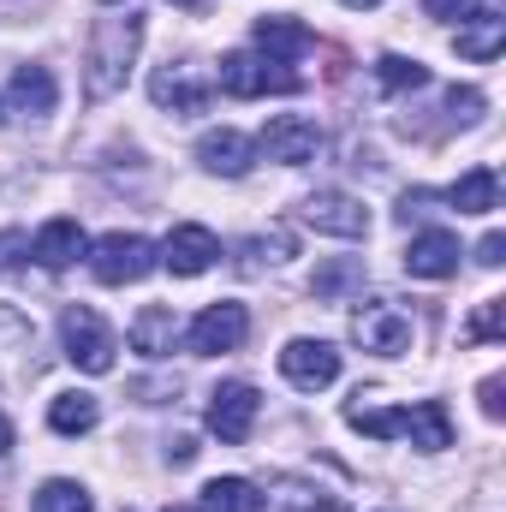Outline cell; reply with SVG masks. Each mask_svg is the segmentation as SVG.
<instances>
[{"label": "cell", "instance_id": "37", "mask_svg": "<svg viewBox=\"0 0 506 512\" xmlns=\"http://www.w3.org/2000/svg\"><path fill=\"white\" fill-rule=\"evenodd\" d=\"M340 6H352V12H370V6H381V0H340Z\"/></svg>", "mask_w": 506, "mask_h": 512}, {"label": "cell", "instance_id": "13", "mask_svg": "<svg viewBox=\"0 0 506 512\" xmlns=\"http://www.w3.org/2000/svg\"><path fill=\"white\" fill-rule=\"evenodd\" d=\"M280 376H286L292 387H304V393L334 387L340 382V352H334L328 340H286V352H280Z\"/></svg>", "mask_w": 506, "mask_h": 512}, {"label": "cell", "instance_id": "5", "mask_svg": "<svg viewBox=\"0 0 506 512\" xmlns=\"http://www.w3.org/2000/svg\"><path fill=\"white\" fill-rule=\"evenodd\" d=\"M215 84H221L227 96L251 102V96H292L304 78H298V72H286L280 60H262V54H245V48H239V54H227V60H221V78H215Z\"/></svg>", "mask_w": 506, "mask_h": 512}, {"label": "cell", "instance_id": "26", "mask_svg": "<svg viewBox=\"0 0 506 512\" xmlns=\"http://www.w3.org/2000/svg\"><path fill=\"white\" fill-rule=\"evenodd\" d=\"M376 84L387 90V96L423 90V84H429V66H417V60H405V54H381L376 60Z\"/></svg>", "mask_w": 506, "mask_h": 512}, {"label": "cell", "instance_id": "20", "mask_svg": "<svg viewBox=\"0 0 506 512\" xmlns=\"http://www.w3.org/2000/svg\"><path fill=\"white\" fill-rule=\"evenodd\" d=\"M268 512H346L334 489L310 483V477H274L268 483Z\"/></svg>", "mask_w": 506, "mask_h": 512}, {"label": "cell", "instance_id": "30", "mask_svg": "<svg viewBox=\"0 0 506 512\" xmlns=\"http://www.w3.org/2000/svg\"><path fill=\"white\" fill-rule=\"evenodd\" d=\"M286 256H292V239H286V233H274V239H251V245H245V268H262V262H286Z\"/></svg>", "mask_w": 506, "mask_h": 512}, {"label": "cell", "instance_id": "14", "mask_svg": "<svg viewBox=\"0 0 506 512\" xmlns=\"http://www.w3.org/2000/svg\"><path fill=\"white\" fill-rule=\"evenodd\" d=\"M405 274H411V280H447V274H459V239H453L447 227L417 233V239L405 245Z\"/></svg>", "mask_w": 506, "mask_h": 512}, {"label": "cell", "instance_id": "33", "mask_svg": "<svg viewBox=\"0 0 506 512\" xmlns=\"http://www.w3.org/2000/svg\"><path fill=\"white\" fill-rule=\"evenodd\" d=\"M477 262H483V268H501V262H506V239H501V233H489V239L477 245Z\"/></svg>", "mask_w": 506, "mask_h": 512}, {"label": "cell", "instance_id": "22", "mask_svg": "<svg viewBox=\"0 0 506 512\" xmlns=\"http://www.w3.org/2000/svg\"><path fill=\"white\" fill-rule=\"evenodd\" d=\"M447 203H453L459 215H489V209L501 203V173H495V167H471L459 185H447Z\"/></svg>", "mask_w": 506, "mask_h": 512}, {"label": "cell", "instance_id": "11", "mask_svg": "<svg viewBox=\"0 0 506 512\" xmlns=\"http://www.w3.org/2000/svg\"><path fill=\"white\" fill-rule=\"evenodd\" d=\"M155 256H161V268H173L179 280H197V274H209V268L221 262V239H215L209 227H197V221H179Z\"/></svg>", "mask_w": 506, "mask_h": 512}, {"label": "cell", "instance_id": "15", "mask_svg": "<svg viewBox=\"0 0 506 512\" xmlns=\"http://www.w3.org/2000/svg\"><path fill=\"white\" fill-rule=\"evenodd\" d=\"M251 155H256V143L233 126H215V131L197 137V161H203L209 173H221V179H245V173H251Z\"/></svg>", "mask_w": 506, "mask_h": 512}, {"label": "cell", "instance_id": "25", "mask_svg": "<svg viewBox=\"0 0 506 512\" xmlns=\"http://www.w3.org/2000/svg\"><path fill=\"white\" fill-rule=\"evenodd\" d=\"M30 340H36V328H30V316H18L12 304H0V382L30 358Z\"/></svg>", "mask_w": 506, "mask_h": 512}, {"label": "cell", "instance_id": "16", "mask_svg": "<svg viewBox=\"0 0 506 512\" xmlns=\"http://www.w3.org/2000/svg\"><path fill=\"white\" fill-rule=\"evenodd\" d=\"M179 316H173V304H143L137 316H131V352H143L149 364H161V358H173V346H179Z\"/></svg>", "mask_w": 506, "mask_h": 512}, {"label": "cell", "instance_id": "1", "mask_svg": "<svg viewBox=\"0 0 506 512\" xmlns=\"http://www.w3.org/2000/svg\"><path fill=\"white\" fill-rule=\"evenodd\" d=\"M137 48H143V12L126 6V12L96 18L90 48H84V96H90V102H108L114 90H126Z\"/></svg>", "mask_w": 506, "mask_h": 512}, {"label": "cell", "instance_id": "31", "mask_svg": "<svg viewBox=\"0 0 506 512\" xmlns=\"http://www.w3.org/2000/svg\"><path fill=\"white\" fill-rule=\"evenodd\" d=\"M447 120L453 126H477L483 120V90H453L447 96Z\"/></svg>", "mask_w": 506, "mask_h": 512}, {"label": "cell", "instance_id": "4", "mask_svg": "<svg viewBox=\"0 0 506 512\" xmlns=\"http://www.w3.org/2000/svg\"><path fill=\"white\" fill-rule=\"evenodd\" d=\"M411 316L399 310V304H387V298H364L358 310H352V340H358V352H370V358H405L411 352Z\"/></svg>", "mask_w": 506, "mask_h": 512}, {"label": "cell", "instance_id": "32", "mask_svg": "<svg viewBox=\"0 0 506 512\" xmlns=\"http://www.w3.org/2000/svg\"><path fill=\"white\" fill-rule=\"evenodd\" d=\"M423 12H429L435 24H465V18L477 12V0H423Z\"/></svg>", "mask_w": 506, "mask_h": 512}, {"label": "cell", "instance_id": "27", "mask_svg": "<svg viewBox=\"0 0 506 512\" xmlns=\"http://www.w3.org/2000/svg\"><path fill=\"white\" fill-rule=\"evenodd\" d=\"M30 512H90V489H84V483H72V477H54V483H42V489H36Z\"/></svg>", "mask_w": 506, "mask_h": 512}, {"label": "cell", "instance_id": "2", "mask_svg": "<svg viewBox=\"0 0 506 512\" xmlns=\"http://www.w3.org/2000/svg\"><path fill=\"white\" fill-rule=\"evenodd\" d=\"M346 423L358 435H376V441H393L405 435L417 453H447L453 447V417L441 399H417V405H399V411H376V405H346Z\"/></svg>", "mask_w": 506, "mask_h": 512}, {"label": "cell", "instance_id": "3", "mask_svg": "<svg viewBox=\"0 0 506 512\" xmlns=\"http://www.w3.org/2000/svg\"><path fill=\"white\" fill-rule=\"evenodd\" d=\"M60 340H66V358L84 370V376H108L114 370V328L90 310V304H66V316H60Z\"/></svg>", "mask_w": 506, "mask_h": 512}, {"label": "cell", "instance_id": "9", "mask_svg": "<svg viewBox=\"0 0 506 512\" xmlns=\"http://www.w3.org/2000/svg\"><path fill=\"white\" fill-rule=\"evenodd\" d=\"M149 96H155V108H173V114H203V108H209V96H215V84L203 78V66H191V60H167V66H155Z\"/></svg>", "mask_w": 506, "mask_h": 512}, {"label": "cell", "instance_id": "12", "mask_svg": "<svg viewBox=\"0 0 506 512\" xmlns=\"http://www.w3.org/2000/svg\"><path fill=\"white\" fill-rule=\"evenodd\" d=\"M304 227H316L328 239H364L370 209L358 197H346V191H316V197H304Z\"/></svg>", "mask_w": 506, "mask_h": 512}, {"label": "cell", "instance_id": "21", "mask_svg": "<svg viewBox=\"0 0 506 512\" xmlns=\"http://www.w3.org/2000/svg\"><path fill=\"white\" fill-rule=\"evenodd\" d=\"M84 256V227L72 221V215H54L42 233H36V262L48 268V274H60V268H72Z\"/></svg>", "mask_w": 506, "mask_h": 512}, {"label": "cell", "instance_id": "23", "mask_svg": "<svg viewBox=\"0 0 506 512\" xmlns=\"http://www.w3.org/2000/svg\"><path fill=\"white\" fill-rule=\"evenodd\" d=\"M102 423V399L96 393H54L48 405V429L54 435H90Z\"/></svg>", "mask_w": 506, "mask_h": 512}, {"label": "cell", "instance_id": "29", "mask_svg": "<svg viewBox=\"0 0 506 512\" xmlns=\"http://www.w3.org/2000/svg\"><path fill=\"white\" fill-rule=\"evenodd\" d=\"M501 328H506V298H489V304H477V316H471V340H501Z\"/></svg>", "mask_w": 506, "mask_h": 512}, {"label": "cell", "instance_id": "38", "mask_svg": "<svg viewBox=\"0 0 506 512\" xmlns=\"http://www.w3.org/2000/svg\"><path fill=\"white\" fill-rule=\"evenodd\" d=\"M173 6H185V12H197V6H203V0H173Z\"/></svg>", "mask_w": 506, "mask_h": 512}, {"label": "cell", "instance_id": "28", "mask_svg": "<svg viewBox=\"0 0 506 512\" xmlns=\"http://www.w3.org/2000/svg\"><path fill=\"white\" fill-rule=\"evenodd\" d=\"M358 274H364V262H358V256H346V262H328V268H316V280H310V286H316V298H340V292H346Z\"/></svg>", "mask_w": 506, "mask_h": 512}, {"label": "cell", "instance_id": "17", "mask_svg": "<svg viewBox=\"0 0 506 512\" xmlns=\"http://www.w3.org/2000/svg\"><path fill=\"white\" fill-rule=\"evenodd\" d=\"M256 48L268 54V60H280V66H292V60H304L310 48H316V36L298 24V18H286V12H274V18H256Z\"/></svg>", "mask_w": 506, "mask_h": 512}, {"label": "cell", "instance_id": "18", "mask_svg": "<svg viewBox=\"0 0 506 512\" xmlns=\"http://www.w3.org/2000/svg\"><path fill=\"white\" fill-rule=\"evenodd\" d=\"M453 42H459V54H465V60L489 66V60L506 48V18L495 12V6H477V12L459 24V36H453Z\"/></svg>", "mask_w": 506, "mask_h": 512}, {"label": "cell", "instance_id": "8", "mask_svg": "<svg viewBox=\"0 0 506 512\" xmlns=\"http://www.w3.org/2000/svg\"><path fill=\"white\" fill-rule=\"evenodd\" d=\"M245 334H251V316H245V304H233V298L209 304V310L185 328V340H191V352H197V358L239 352V346H245Z\"/></svg>", "mask_w": 506, "mask_h": 512}, {"label": "cell", "instance_id": "36", "mask_svg": "<svg viewBox=\"0 0 506 512\" xmlns=\"http://www.w3.org/2000/svg\"><path fill=\"white\" fill-rule=\"evenodd\" d=\"M6 453H12V423L0 417V459H6Z\"/></svg>", "mask_w": 506, "mask_h": 512}, {"label": "cell", "instance_id": "39", "mask_svg": "<svg viewBox=\"0 0 506 512\" xmlns=\"http://www.w3.org/2000/svg\"><path fill=\"white\" fill-rule=\"evenodd\" d=\"M0 120H6V114H0Z\"/></svg>", "mask_w": 506, "mask_h": 512}, {"label": "cell", "instance_id": "19", "mask_svg": "<svg viewBox=\"0 0 506 512\" xmlns=\"http://www.w3.org/2000/svg\"><path fill=\"white\" fill-rule=\"evenodd\" d=\"M6 102H12L18 114L42 120V114H54L60 84H54V72H48V66H18V72H12V84H6Z\"/></svg>", "mask_w": 506, "mask_h": 512}, {"label": "cell", "instance_id": "34", "mask_svg": "<svg viewBox=\"0 0 506 512\" xmlns=\"http://www.w3.org/2000/svg\"><path fill=\"white\" fill-rule=\"evenodd\" d=\"M501 393H506L501 376H489V382H483V411H489V417H501V411H506V399H501Z\"/></svg>", "mask_w": 506, "mask_h": 512}, {"label": "cell", "instance_id": "35", "mask_svg": "<svg viewBox=\"0 0 506 512\" xmlns=\"http://www.w3.org/2000/svg\"><path fill=\"white\" fill-rule=\"evenodd\" d=\"M167 459H173V465H191V459H197V441H191V435H173V441H167Z\"/></svg>", "mask_w": 506, "mask_h": 512}, {"label": "cell", "instance_id": "10", "mask_svg": "<svg viewBox=\"0 0 506 512\" xmlns=\"http://www.w3.org/2000/svg\"><path fill=\"white\" fill-rule=\"evenodd\" d=\"M256 411H262V393H256L251 382H221L215 393H209V429H215L227 447L251 441Z\"/></svg>", "mask_w": 506, "mask_h": 512}, {"label": "cell", "instance_id": "6", "mask_svg": "<svg viewBox=\"0 0 506 512\" xmlns=\"http://www.w3.org/2000/svg\"><path fill=\"white\" fill-rule=\"evenodd\" d=\"M155 262H161V256H155V245H149L143 233H108V239L90 245V274H96L102 286H137Z\"/></svg>", "mask_w": 506, "mask_h": 512}, {"label": "cell", "instance_id": "7", "mask_svg": "<svg viewBox=\"0 0 506 512\" xmlns=\"http://www.w3.org/2000/svg\"><path fill=\"white\" fill-rule=\"evenodd\" d=\"M256 155L280 161V167H304V161L322 155V126L310 114H274L268 126L256 131Z\"/></svg>", "mask_w": 506, "mask_h": 512}, {"label": "cell", "instance_id": "24", "mask_svg": "<svg viewBox=\"0 0 506 512\" xmlns=\"http://www.w3.org/2000/svg\"><path fill=\"white\" fill-rule=\"evenodd\" d=\"M197 512H262V495L245 477H215V483H203Z\"/></svg>", "mask_w": 506, "mask_h": 512}]
</instances>
